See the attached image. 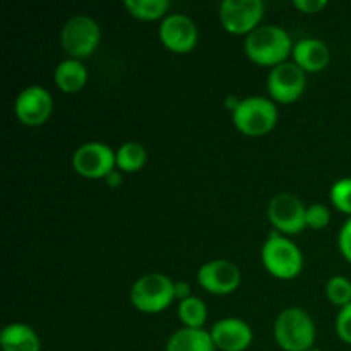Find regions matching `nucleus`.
Listing matches in <instances>:
<instances>
[{"mask_svg": "<svg viewBox=\"0 0 351 351\" xmlns=\"http://www.w3.org/2000/svg\"><path fill=\"white\" fill-rule=\"evenodd\" d=\"M291 50V38L283 27L266 24L247 34L245 53L263 65H278L285 62Z\"/></svg>", "mask_w": 351, "mask_h": 351, "instance_id": "nucleus-1", "label": "nucleus"}, {"mask_svg": "<svg viewBox=\"0 0 351 351\" xmlns=\"http://www.w3.org/2000/svg\"><path fill=\"white\" fill-rule=\"evenodd\" d=\"M274 338L285 351L312 350L315 339L314 321L302 308H285L274 322Z\"/></svg>", "mask_w": 351, "mask_h": 351, "instance_id": "nucleus-2", "label": "nucleus"}, {"mask_svg": "<svg viewBox=\"0 0 351 351\" xmlns=\"http://www.w3.org/2000/svg\"><path fill=\"white\" fill-rule=\"evenodd\" d=\"M263 261L271 274L281 280H291L300 273L304 257L300 249L288 237L271 232L269 239L263 247Z\"/></svg>", "mask_w": 351, "mask_h": 351, "instance_id": "nucleus-3", "label": "nucleus"}, {"mask_svg": "<svg viewBox=\"0 0 351 351\" xmlns=\"http://www.w3.org/2000/svg\"><path fill=\"white\" fill-rule=\"evenodd\" d=\"M175 298V283L161 273L141 276L130 290L134 307L143 312H160L167 308Z\"/></svg>", "mask_w": 351, "mask_h": 351, "instance_id": "nucleus-4", "label": "nucleus"}, {"mask_svg": "<svg viewBox=\"0 0 351 351\" xmlns=\"http://www.w3.org/2000/svg\"><path fill=\"white\" fill-rule=\"evenodd\" d=\"M276 105L263 96L240 99V105L233 112V122L247 136H261L269 132L276 125Z\"/></svg>", "mask_w": 351, "mask_h": 351, "instance_id": "nucleus-5", "label": "nucleus"}, {"mask_svg": "<svg viewBox=\"0 0 351 351\" xmlns=\"http://www.w3.org/2000/svg\"><path fill=\"white\" fill-rule=\"evenodd\" d=\"M99 43V26L93 17L77 14L65 23L62 29V45L74 57H88Z\"/></svg>", "mask_w": 351, "mask_h": 351, "instance_id": "nucleus-6", "label": "nucleus"}, {"mask_svg": "<svg viewBox=\"0 0 351 351\" xmlns=\"http://www.w3.org/2000/svg\"><path fill=\"white\" fill-rule=\"evenodd\" d=\"M305 213H307V208L304 206V202L290 192L276 194L267 206L271 223L285 233H297L304 230L307 225Z\"/></svg>", "mask_w": 351, "mask_h": 351, "instance_id": "nucleus-7", "label": "nucleus"}, {"mask_svg": "<svg viewBox=\"0 0 351 351\" xmlns=\"http://www.w3.org/2000/svg\"><path fill=\"white\" fill-rule=\"evenodd\" d=\"M267 88L278 101H295L305 89V71L295 62H281L269 72Z\"/></svg>", "mask_w": 351, "mask_h": 351, "instance_id": "nucleus-8", "label": "nucleus"}, {"mask_svg": "<svg viewBox=\"0 0 351 351\" xmlns=\"http://www.w3.org/2000/svg\"><path fill=\"white\" fill-rule=\"evenodd\" d=\"M263 12L261 0H225L219 7V19L230 33H250L256 29Z\"/></svg>", "mask_w": 351, "mask_h": 351, "instance_id": "nucleus-9", "label": "nucleus"}, {"mask_svg": "<svg viewBox=\"0 0 351 351\" xmlns=\"http://www.w3.org/2000/svg\"><path fill=\"white\" fill-rule=\"evenodd\" d=\"M74 168L88 178L106 177L117 165L113 151L103 143H86L74 153Z\"/></svg>", "mask_w": 351, "mask_h": 351, "instance_id": "nucleus-10", "label": "nucleus"}, {"mask_svg": "<svg viewBox=\"0 0 351 351\" xmlns=\"http://www.w3.org/2000/svg\"><path fill=\"white\" fill-rule=\"evenodd\" d=\"M51 101L50 93L41 86H27L16 98V115L26 125H40L50 117Z\"/></svg>", "mask_w": 351, "mask_h": 351, "instance_id": "nucleus-11", "label": "nucleus"}, {"mask_svg": "<svg viewBox=\"0 0 351 351\" xmlns=\"http://www.w3.org/2000/svg\"><path fill=\"white\" fill-rule=\"evenodd\" d=\"M160 38L170 50L189 51L197 43V27L185 14H168L161 21Z\"/></svg>", "mask_w": 351, "mask_h": 351, "instance_id": "nucleus-12", "label": "nucleus"}, {"mask_svg": "<svg viewBox=\"0 0 351 351\" xmlns=\"http://www.w3.org/2000/svg\"><path fill=\"white\" fill-rule=\"evenodd\" d=\"M197 280L199 285L211 293L225 295L237 290L240 285V271L230 261H209L199 269Z\"/></svg>", "mask_w": 351, "mask_h": 351, "instance_id": "nucleus-13", "label": "nucleus"}, {"mask_svg": "<svg viewBox=\"0 0 351 351\" xmlns=\"http://www.w3.org/2000/svg\"><path fill=\"white\" fill-rule=\"evenodd\" d=\"M216 348L223 351H243L252 343V329L242 319L228 317L216 322L211 329Z\"/></svg>", "mask_w": 351, "mask_h": 351, "instance_id": "nucleus-14", "label": "nucleus"}, {"mask_svg": "<svg viewBox=\"0 0 351 351\" xmlns=\"http://www.w3.org/2000/svg\"><path fill=\"white\" fill-rule=\"evenodd\" d=\"M295 64L304 71H322L329 64V48L324 41L315 38H304L293 48Z\"/></svg>", "mask_w": 351, "mask_h": 351, "instance_id": "nucleus-15", "label": "nucleus"}, {"mask_svg": "<svg viewBox=\"0 0 351 351\" xmlns=\"http://www.w3.org/2000/svg\"><path fill=\"white\" fill-rule=\"evenodd\" d=\"M0 346L3 351H40L41 343L33 328L21 322L5 326L0 332Z\"/></svg>", "mask_w": 351, "mask_h": 351, "instance_id": "nucleus-16", "label": "nucleus"}, {"mask_svg": "<svg viewBox=\"0 0 351 351\" xmlns=\"http://www.w3.org/2000/svg\"><path fill=\"white\" fill-rule=\"evenodd\" d=\"M215 341L211 332L204 329L184 328L170 336L167 343V351H215Z\"/></svg>", "mask_w": 351, "mask_h": 351, "instance_id": "nucleus-17", "label": "nucleus"}, {"mask_svg": "<svg viewBox=\"0 0 351 351\" xmlns=\"http://www.w3.org/2000/svg\"><path fill=\"white\" fill-rule=\"evenodd\" d=\"M88 71L77 58H67L55 69V82L65 93H75L84 88Z\"/></svg>", "mask_w": 351, "mask_h": 351, "instance_id": "nucleus-18", "label": "nucleus"}, {"mask_svg": "<svg viewBox=\"0 0 351 351\" xmlns=\"http://www.w3.org/2000/svg\"><path fill=\"white\" fill-rule=\"evenodd\" d=\"M178 315H180L185 328L202 329V324L206 322V315H208V308H206L204 302L199 297H189L178 305Z\"/></svg>", "mask_w": 351, "mask_h": 351, "instance_id": "nucleus-19", "label": "nucleus"}, {"mask_svg": "<svg viewBox=\"0 0 351 351\" xmlns=\"http://www.w3.org/2000/svg\"><path fill=\"white\" fill-rule=\"evenodd\" d=\"M117 165H119L120 170L123 171H136L139 168H143V165L146 163V149L141 146L139 143H125L119 147L115 154Z\"/></svg>", "mask_w": 351, "mask_h": 351, "instance_id": "nucleus-20", "label": "nucleus"}, {"mask_svg": "<svg viewBox=\"0 0 351 351\" xmlns=\"http://www.w3.org/2000/svg\"><path fill=\"white\" fill-rule=\"evenodd\" d=\"M123 3L139 19H158L168 9V0H125Z\"/></svg>", "mask_w": 351, "mask_h": 351, "instance_id": "nucleus-21", "label": "nucleus"}, {"mask_svg": "<svg viewBox=\"0 0 351 351\" xmlns=\"http://www.w3.org/2000/svg\"><path fill=\"white\" fill-rule=\"evenodd\" d=\"M326 293L332 304L345 307V305L351 304V281L346 280L345 276H332L328 281Z\"/></svg>", "mask_w": 351, "mask_h": 351, "instance_id": "nucleus-22", "label": "nucleus"}, {"mask_svg": "<svg viewBox=\"0 0 351 351\" xmlns=\"http://www.w3.org/2000/svg\"><path fill=\"white\" fill-rule=\"evenodd\" d=\"M331 201L339 211L351 215V177L341 178L332 185Z\"/></svg>", "mask_w": 351, "mask_h": 351, "instance_id": "nucleus-23", "label": "nucleus"}, {"mask_svg": "<svg viewBox=\"0 0 351 351\" xmlns=\"http://www.w3.org/2000/svg\"><path fill=\"white\" fill-rule=\"evenodd\" d=\"M331 219L329 209L324 204H312L307 208L305 213V223L312 228H324Z\"/></svg>", "mask_w": 351, "mask_h": 351, "instance_id": "nucleus-24", "label": "nucleus"}, {"mask_svg": "<svg viewBox=\"0 0 351 351\" xmlns=\"http://www.w3.org/2000/svg\"><path fill=\"white\" fill-rule=\"evenodd\" d=\"M336 332L343 341L351 345V304L345 305L339 311L338 319H336Z\"/></svg>", "mask_w": 351, "mask_h": 351, "instance_id": "nucleus-25", "label": "nucleus"}, {"mask_svg": "<svg viewBox=\"0 0 351 351\" xmlns=\"http://www.w3.org/2000/svg\"><path fill=\"white\" fill-rule=\"evenodd\" d=\"M339 250H341L343 256L351 263V218L343 225L341 232H339Z\"/></svg>", "mask_w": 351, "mask_h": 351, "instance_id": "nucleus-26", "label": "nucleus"}, {"mask_svg": "<svg viewBox=\"0 0 351 351\" xmlns=\"http://www.w3.org/2000/svg\"><path fill=\"white\" fill-rule=\"evenodd\" d=\"M295 5L307 14L319 12L326 7V0H295Z\"/></svg>", "mask_w": 351, "mask_h": 351, "instance_id": "nucleus-27", "label": "nucleus"}, {"mask_svg": "<svg viewBox=\"0 0 351 351\" xmlns=\"http://www.w3.org/2000/svg\"><path fill=\"white\" fill-rule=\"evenodd\" d=\"M175 297L180 298L182 300H185V298L192 297L191 295V287H189L185 281H178V283H175Z\"/></svg>", "mask_w": 351, "mask_h": 351, "instance_id": "nucleus-28", "label": "nucleus"}, {"mask_svg": "<svg viewBox=\"0 0 351 351\" xmlns=\"http://www.w3.org/2000/svg\"><path fill=\"white\" fill-rule=\"evenodd\" d=\"M105 178H106V184H108L110 187H117V185L122 184V178H120V173H119V171H115V170L110 171V173L106 175Z\"/></svg>", "mask_w": 351, "mask_h": 351, "instance_id": "nucleus-29", "label": "nucleus"}, {"mask_svg": "<svg viewBox=\"0 0 351 351\" xmlns=\"http://www.w3.org/2000/svg\"><path fill=\"white\" fill-rule=\"evenodd\" d=\"M239 105H240V101L235 98V96H228V98H226V106H228L232 112H235L237 106H239Z\"/></svg>", "mask_w": 351, "mask_h": 351, "instance_id": "nucleus-30", "label": "nucleus"}, {"mask_svg": "<svg viewBox=\"0 0 351 351\" xmlns=\"http://www.w3.org/2000/svg\"><path fill=\"white\" fill-rule=\"evenodd\" d=\"M308 351H321V350H314V348H312V350H308Z\"/></svg>", "mask_w": 351, "mask_h": 351, "instance_id": "nucleus-31", "label": "nucleus"}]
</instances>
